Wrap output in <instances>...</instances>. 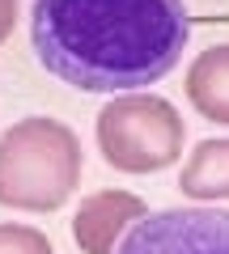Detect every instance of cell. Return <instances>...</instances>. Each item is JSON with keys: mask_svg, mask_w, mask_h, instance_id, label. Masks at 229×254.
Masks as SVG:
<instances>
[{"mask_svg": "<svg viewBox=\"0 0 229 254\" xmlns=\"http://www.w3.org/2000/svg\"><path fill=\"white\" fill-rule=\"evenodd\" d=\"M183 0H34L30 43L51 76L85 93L157 85L187 51Z\"/></svg>", "mask_w": 229, "mask_h": 254, "instance_id": "cell-1", "label": "cell"}, {"mask_svg": "<svg viewBox=\"0 0 229 254\" xmlns=\"http://www.w3.org/2000/svg\"><path fill=\"white\" fill-rule=\"evenodd\" d=\"M81 140L51 115H26L0 136V208L55 212L81 187Z\"/></svg>", "mask_w": 229, "mask_h": 254, "instance_id": "cell-2", "label": "cell"}, {"mask_svg": "<svg viewBox=\"0 0 229 254\" xmlns=\"http://www.w3.org/2000/svg\"><path fill=\"white\" fill-rule=\"evenodd\" d=\"M98 153L119 174H157L183 157L187 123L174 102L157 93H115L93 123Z\"/></svg>", "mask_w": 229, "mask_h": 254, "instance_id": "cell-3", "label": "cell"}, {"mask_svg": "<svg viewBox=\"0 0 229 254\" xmlns=\"http://www.w3.org/2000/svg\"><path fill=\"white\" fill-rule=\"evenodd\" d=\"M115 254H229V208L195 203L149 212Z\"/></svg>", "mask_w": 229, "mask_h": 254, "instance_id": "cell-4", "label": "cell"}, {"mask_svg": "<svg viewBox=\"0 0 229 254\" xmlns=\"http://www.w3.org/2000/svg\"><path fill=\"white\" fill-rule=\"evenodd\" d=\"M149 216L145 199L132 195V190H93L85 195L81 208L73 216V242L81 246V254H115L119 242Z\"/></svg>", "mask_w": 229, "mask_h": 254, "instance_id": "cell-5", "label": "cell"}, {"mask_svg": "<svg viewBox=\"0 0 229 254\" xmlns=\"http://www.w3.org/2000/svg\"><path fill=\"white\" fill-rule=\"evenodd\" d=\"M183 89L200 119L229 127V43H212L195 55L183 76Z\"/></svg>", "mask_w": 229, "mask_h": 254, "instance_id": "cell-6", "label": "cell"}, {"mask_svg": "<svg viewBox=\"0 0 229 254\" xmlns=\"http://www.w3.org/2000/svg\"><path fill=\"white\" fill-rule=\"evenodd\" d=\"M178 190L195 203H221L229 199V136H212L187 153Z\"/></svg>", "mask_w": 229, "mask_h": 254, "instance_id": "cell-7", "label": "cell"}, {"mask_svg": "<svg viewBox=\"0 0 229 254\" xmlns=\"http://www.w3.org/2000/svg\"><path fill=\"white\" fill-rule=\"evenodd\" d=\"M0 254H55V246L34 225H0Z\"/></svg>", "mask_w": 229, "mask_h": 254, "instance_id": "cell-8", "label": "cell"}, {"mask_svg": "<svg viewBox=\"0 0 229 254\" xmlns=\"http://www.w3.org/2000/svg\"><path fill=\"white\" fill-rule=\"evenodd\" d=\"M17 17H21L17 0H0V47L9 43V34L17 30Z\"/></svg>", "mask_w": 229, "mask_h": 254, "instance_id": "cell-9", "label": "cell"}]
</instances>
